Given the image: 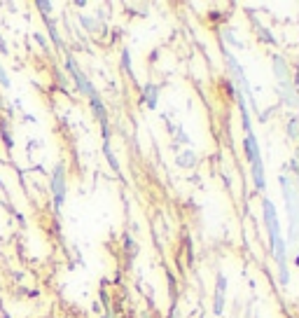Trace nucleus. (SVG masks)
Masks as SVG:
<instances>
[{
	"label": "nucleus",
	"mask_w": 299,
	"mask_h": 318,
	"mask_svg": "<svg viewBox=\"0 0 299 318\" xmlns=\"http://www.w3.org/2000/svg\"><path fill=\"white\" fill-rule=\"evenodd\" d=\"M54 187H56V194H59V201H61V194H63V190H61V169L56 171V183H54Z\"/></svg>",
	"instance_id": "1"
},
{
	"label": "nucleus",
	"mask_w": 299,
	"mask_h": 318,
	"mask_svg": "<svg viewBox=\"0 0 299 318\" xmlns=\"http://www.w3.org/2000/svg\"><path fill=\"white\" fill-rule=\"evenodd\" d=\"M0 82H3V84H7V77H5V73H3V68H0Z\"/></svg>",
	"instance_id": "2"
}]
</instances>
